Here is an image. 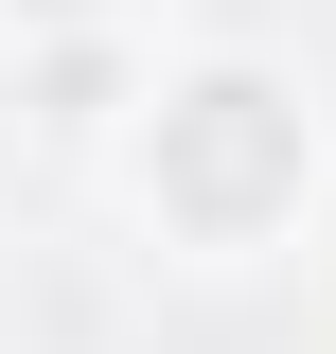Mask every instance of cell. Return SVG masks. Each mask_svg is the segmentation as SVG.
<instances>
[{"label": "cell", "instance_id": "2", "mask_svg": "<svg viewBox=\"0 0 336 354\" xmlns=\"http://www.w3.org/2000/svg\"><path fill=\"white\" fill-rule=\"evenodd\" d=\"M142 88H124V36H106V18H88V36H36V124L53 142H88V124H124Z\"/></svg>", "mask_w": 336, "mask_h": 354}, {"label": "cell", "instance_id": "1", "mask_svg": "<svg viewBox=\"0 0 336 354\" xmlns=\"http://www.w3.org/2000/svg\"><path fill=\"white\" fill-rule=\"evenodd\" d=\"M124 177H142V213H160L177 248L248 266V248H283V230L319 213L336 142H319V106H301L283 71L212 53V71H160V88H142V124H124Z\"/></svg>", "mask_w": 336, "mask_h": 354}, {"label": "cell", "instance_id": "3", "mask_svg": "<svg viewBox=\"0 0 336 354\" xmlns=\"http://www.w3.org/2000/svg\"><path fill=\"white\" fill-rule=\"evenodd\" d=\"M0 18H18V36H88L106 0H0Z\"/></svg>", "mask_w": 336, "mask_h": 354}]
</instances>
